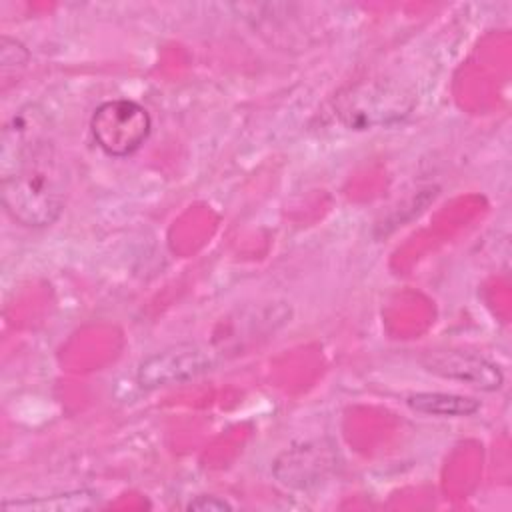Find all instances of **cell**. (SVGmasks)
Listing matches in <instances>:
<instances>
[{
	"mask_svg": "<svg viewBox=\"0 0 512 512\" xmlns=\"http://www.w3.org/2000/svg\"><path fill=\"white\" fill-rule=\"evenodd\" d=\"M66 184L62 156L46 142L16 170L2 176L0 198L16 222L42 228L58 220L66 200Z\"/></svg>",
	"mask_w": 512,
	"mask_h": 512,
	"instance_id": "cell-1",
	"label": "cell"
},
{
	"mask_svg": "<svg viewBox=\"0 0 512 512\" xmlns=\"http://www.w3.org/2000/svg\"><path fill=\"white\" fill-rule=\"evenodd\" d=\"M410 106L408 94L400 88L380 82H362L338 96L336 114L348 128L366 130L404 118Z\"/></svg>",
	"mask_w": 512,
	"mask_h": 512,
	"instance_id": "cell-2",
	"label": "cell"
},
{
	"mask_svg": "<svg viewBox=\"0 0 512 512\" xmlns=\"http://www.w3.org/2000/svg\"><path fill=\"white\" fill-rule=\"evenodd\" d=\"M96 144L110 156L136 152L150 134L152 120L144 106L134 100L118 98L100 104L90 120Z\"/></svg>",
	"mask_w": 512,
	"mask_h": 512,
	"instance_id": "cell-3",
	"label": "cell"
},
{
	"mask_svg": "<svg viewBox=\"0 0 512 512\" xmlns=\"http://www.w3.org/2000/svg\"><path fill=\"white\" fill-rule=\"evenodd\" d=\"M212 364V354L204 346L180 342L146 356L136 370V380L148 390L182 384L208 372Z\"/></svg>",
	"mask_w": 512,
	"mask_h": 512,
	"instance_id": "cell-4",
	"label": "cell"
},
{
	"mask_svg": "<svg viewBox=\"0 0 512 512\" xmlns=\"http://www.w3.org/2000/svg\"><path fill=\"white\" fill-rule=\"evenodd\" d=\"M46 138V118L36 104L22 106L4 122L0 134V172L2 176L16 170L32 156Z\"/></svg>",
	"mask_w": 512,
	"mask_h": 512,
	"instance_id": "cell-5",
	"label": "cell"
},
{
	"mask_svg": "<svg viewBox=\"0 0 512 512\" xmlns=\"http://www.w3.org/2000/svg\"><path fill=\"white\" fill-rule=\"evenodd\" d=\"M422 366L442 378L458 380L480 390L492 392L498 390L504 382V376L496 364L462 350H428L420 358Z\"/></svg>",
	"mask_w": 512,
	"mask_h": 512,
	"instance_id": "cell-6",
	"label": "cell"
},
{
	"mask_svg": "<svg viewBox=\"0 0 512 512\" xmlns=\"http://www.w3.org/2000/svg\"><path fill=\"white\" fill-rule=\"evenodd\" d=\"M336 464L330 444L306 442L284 450L274 462V476L290 488H308L320 482Z\"/></svg>",
	"mask_w": 512,
	"mask_h": 512,
	"instance_id": "cell-7",
	"label": "cell"
},
{
	"mask_svg": "<svg viewBox=\"0 0 512 512\" xmlns=\"http://www.w3.org/2000/svg\"><path fill=\"white\" fill-rule=\"evenodd\" d=\"M406 402L412 410L430 416H472L480 410L476 398L446 392H416Z\"/></svg>",
	"mask_w": 512,
	"mask_h": 512,
	"instance_id": "cell-8",
	"label": "cell"
},
{
	"mask_svg": "<svg viewBox=\"0 0 512 512\" xmlns=\"http://www.w3.org/2000/svg\"><path fill=\"white\" fill-rule=\"evenodd\" d=\"M94 506V492H86V490H76V492H68V494H60V496H42V498H26V500H8L2 504L4 512L10 510H22V512H30V510H40V512H66V510H84Z\"/></svg>",
	"mask_w": 512,
	"mask_h": 512,
	"instance_id": "cell-9",
	"label": "cell"
},
{
	"mask_svg": "<svg viewBox=\"0 0 512 512\" xmlns=\"http://www.w3.org/2000/svg\"><path fill=\"white\" fill-rule=\"evenodd\" d=\"M28 62V50L8 36H2L0 40V70H2V90L8 88V78L16 72H20Z\"/></svg>",
	"mask_w": 512,
	"mask_h": 512,
	"instance_id": "cell-10",
	"label": "cell"
},
{
	"mask_svg": "<svg viewBox=\"0 0 512 512\" xmlns=\"http://www.w3.org/2000/svg\"><path fill=\"white\" fill-rule=\"evenodd\" d=\"M190 510H200V512H220V510H230L232 506L218 498V496H196L190 504H188Z\"/></svg>",
	"mask_w": 512,
	"mask_h": 512,
	"instance_id": "cell-11",
	"label": "cell"
}]
</instances>
